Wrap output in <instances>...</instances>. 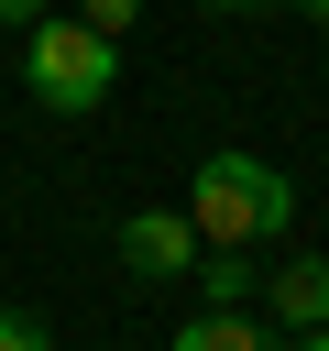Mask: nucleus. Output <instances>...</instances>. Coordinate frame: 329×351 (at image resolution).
<instances>
[{
    "instance_id": "obj_10",
    "label": "nucleus",
    "mask_w": 329,
    "mask_h": 351,
    "mask_svg": "<svg viewBox=\"0 0 329 351\" xmlns=\"http://www.w3.org/2000/svg\"><path fill=\"white\" fill-rule=\"evenodd\" d=\"M285 351H329V329H296V340H285Z\"/></svg>"
},
{
    "instance_id": "obj_3",
    "label": "nucleus",
    "mask_w": 329,
    "mask_h": 351,
    "mask_svg": "<svg viewBox=\"0 0 329 351\" xmlns=\"http://www.w3.org/2000/svg\"><path fill=\"white\" fill-rule=\"evenodd\" d=\"M197 252H208V241H197L186 208H132V219H121V263H132V274H197Z\"/></svg>"
},
{
    "instance_id": "obj_7",
    "label": "nucleus",
    "mask_w": 329,
    "mask_h": 351,
    "mask_svg": "<svg viewBox=\"0 0 329 351\" xmlns=\"http://www.w3.org/2000/svg\"><path fill=\"white\" fill-rule=\"evenodd\" d=\"M77 22H88V33H110V44H121V33H132V22H143V0H77Z\"/></svg>"
},
{
    "instance_id": "obj_8",
    "label": "nucleus",
    "mask_w": 329,
    "mask_h": 351,
    "mask_svg": "<svg viewBox=\"0 0 329 351\" xmlns=\"http://www.w3.org/2000/svg\"><path fill=\"white\" fill-rule=\"evenodd\" d=\"M0 351H55V340H44V318H22V307H0Z\"/></svg>"
},
{
    "instance_id": "obj_6",
    "label": "nucleus",
    "mask_w": 329,
    "mask_h": 351,
    "mask_svg": "<svg viewBox=\"0 0 329 351\" xmlns=\"http://www.w3.org/2000/svg\"><path fill=\"white\" fill-rule=\"evenodd\" d=\"M197 296H208V307H252V296H263V274H252L241 252H197Z\"/></svg>"
},
{
    "instance_id": "obj_12",
    "label": "nucleus",
    "mask_w": 329,
    "mask_h": 351,
    "mask_svg": "<svg viewBox=\"0 0 329 351\" xmlns=\"http://www.w3.org/2000/svg\"><path fill=\"white\" fill-rule=\"evenodd\" d=\"M241 11H263V0H241Z\"/></svg>"
},
{
    "instance_id": "obj_11",
    "label": "nucleus",
    "mask_w": 329,
    "mask_h": 351,
    "mask_svg": "<svg viewBox=\"0 0 329 351\" xmlns=\"http://www.w3.org/2000/svg\"><path fill=\"white\" fill-rule=\"evenodd\" d=\"M307 22H329V0H307Z\"/></svg>"
},
{
    "instance_id": "obj_5",
    "label": "nucleus",
    "mask_w": 329,
    "mask_h": 351,
    "mask_svg": "<svg viewBox=\"0 0 329 351\" xmlns=\"http://www.w3.org/2000/svg\"><path fill=\"white\" fill-rule=\"evenodd\" d=\"M175 351H285V329H263L252 307H197L175 329Z\"/></svg>"
},
{
    "instance_id": "obj_1",
    "label": "nucleus",
    "mask_w": 329,
    "mask_h": 351,
    "mask_svg": "<svg viewBox=\"0 0 329 351\" xmlns=\"http://www.w3.org/2000/svg\"><path fill=\"white\" fill-rule=\"evenodd\" d=\"M186 219H197L208 252H252V241H274V230L296 219V186H285V165H263V154H208L197 186H186Z\"/></svg>"
},
{
    "instance_id": "obj_2",
    "label": "nucleus",
    "mask_w": 329,
    "mask_h": 351,
    "mask_svg": "<svg viewBox=\"0 0 329 351\" xmlns=\"http://www.w3.org/2000/svg\"><path fill=\"white\" fill-rule=\"evenodd\" d=\"M22 88H33L44 110H66V121H77V110H99V99L121 88V44H110V33H88L77 11H66V22L44 11V22H22Z\"/></svg>"
},
{
    "instance_id": "obj_9",
    "label": "nucleus",
    "mask_w": 329,
    "mask_h": 351,
    "mask_svg": "<svg viewBox=\"0 0 329 351\" xmlns=\"http://www.w3.org/2000/svg\"><path fill=\"white\" fill-rule=\"evenodd\" d=\"M44 11H55V0H0V22H44Z\"/></svg>"
},
{
    "instance_id": "obj_4",
    "label": "nucleus",
    "mask_w": 329,
    "mask_h": 351,
    "mask_svg": "<svg viewBox=\"0 0 329 351\" xmlns=\"http://www.w3.org/2000/svg\"><path fill=\"white\" fill-rule=\"evenodd\" d=\"M263 307H274V329H285V340H296V329H329V252L274 263V274H263Z\"/></svg>"
}]
</instances>
